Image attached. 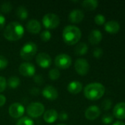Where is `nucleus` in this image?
Listing matches in <instances>:
<instances>
[{"label": "nucleus", "mask_w": 125, "mask_h": 125, "mask_svg": "<svg viewBox=\"0 0 125 125\" xmlns=\"http://www.w3.org/2000/svg\"><path fill=\"white\" fill-rule=\"evenodd\" d=\"M60 23V17L55 13H47L42 18V23L47 30L57 28Z\"/></svg>", "instance_id": "5"}, {"label": "nucleus", "mask_w": 125, "mask_h": 125, "mask_svg": "<svg viewBox=\"0 0 125 125\" xmlns=\"http://www.w3.org/2000/svg\"><path fill=\"white\" fill-rule=\"evenodd\" d=\"M72 59L71 56L66 53H60L57 55L55 59V64L56 67L62 70L68 69L69 67H70Z\"/></svg>", "instance_id": "7"}, {"label": "nucleus", "mask_w": 125, "mask_h": 125, "mask_svg": "<svg viewBox=\"0 0 125 125\" xmlns=\"http://www.w3.org/2000/svg\"><path fill=\"white\" fill-rule=\"evenodd\" d=\"M60 76V72L58 69L54 68L49 70V77L51 80H57Z\"/></svg>", "instance_id": "26"}, {"label": "nucleus", "mask_w": 125, "mask_h": 125, "mask_svg": "<svg viewBox=\"0 0 125 125\" xmlns=\"http://www.w3.org/2000/svg\"><path fill=\"white\" fill-rule=\"evenodd\" d=\"M30 92H31V94H32V95H34V96H38V95L39 94L40 91H39V89H38V88L33 87V88L30 90Z\"/></svg>", "instance_id": "39"}, {"label": "nucleus", "mask_w": 125, "mask_h": 125, "mask_svg": "<svg viewBox=\"0 0 125 125\" xmlns=\"http://www.w3.org/2000/svg\"><path fill=\"white\" fill-rule=\"evenodd\" d=\"M94 21H95L96 24H97L99 26H102L104 23H105V17L102 14H98L95 16Z\"/></svg>", "instance_id": "30"}, {"label": "nucleus", "mask_w": 125, "mask_h": 125, "mask_svg": "<svg viewBox=\"0 0 125 125\" xmlns=\"http://www.w3.org/2000/svg\"><path fill=\"white\" fill-rule=\"evenodd\" d=\"M7 83L10 89H16L20 85V79L17 76H11Z\"/></svg>", "instance_id": "24"}, {"label": "nucleus", "mask_w": 125, "mask_h": 125, "mask_svg": "<svg viewBox=\"0 0 125 125\" xmlns=\"http://www.w3.org/2000/svg\"><path fill=\"white\" fill-rule=\"evenodd\" d=\"M9 114L14 119H20L23 116L25 108L24 105L19 103H14L9 107Z\"/></svg>", "instance_id": "8"}, {"label": "nucleus", "mask_w": 125, "mask_h": 125, "mask_svg": "<svg viewBox=\"0 0 125 125\" xmlns=\"http://www.w3.org/2000/svg\"><path fill=\"white\" fill-rule=\"evenodd\" d=\"M113 125H125V123L123 122L122 121H117V122H114Z\"/></svg>", "instance_id": "40"}, {"label": "nucleus", "mask_w": 125, "mask_h": 125, "mask_svg": "<svg viewBox=\"0 0 125 125\" xmlns=\"http://www.w3.org/2000/svg\"><path fill=\"white\" fill-rule=\"evenodd\" d=\"M102 122L105 125H111L113 122V116L109 114H105L102 118Z\"/></svg>", "instance_id": "29"}, {"label": "nucleus", "mask_w": 125, "mask_h": 125, "mask_svg": "<svg viewBox=\"0 0 125 125\" xmlns=\"http://www.w3.org/2000/svg\"><path fill=\"white\" fill-rule=\"evenodd\" d=\"M113 116L118 119H125V103H117L113 110Z\"/></svg>", "instance_id": "16"}, {"label": "nucleus", "mask_w": 125, "mask_h": 125, "mask_svg": "<svg viewBox=\"0 0 125 125\" xmlns=\"http://www.w3.org/2000/svg\"><path fill=\"white\" fill-rule=\"evenodd\" d=\"M84 95L89 100H97L102 98L105 92L104 85L100 83H91L84 88Z\"/></svg>", "instance_id": "3"}, {"label": "nucleus", "mask_w": 125, "mask_h": 125, "mask_svg": "<svg viewBox=\"0 0 125 125\" xmlns=\"http://www.w3.org/2000/svg\"><path fill=\"white\" fill-rule=\"evenodd\" d=\"M68 117H69L68 114L66 112H64V111H63V112L60 113V114H58V119L60 120H61V121H66V120H67L68 119Z\"/></svg>", "instance_id": "36"}, {"label": "nucleus", "mask_w": 125, "mask_h": 125, "mask_svg": "<svg viewBox=\"0 0 125 125\" xmlns=\"http://www.w3.org/2000/svg\"><path fill=\"white\" fill-rule=\"evenodd\" d=\"M16 125H35L32 119L28 116L21 117L17 122Z\"/></svg>", "instance_id": "25"}, {"label": "nucleus", "mask_w": 125, "mask_h": 125, "mask_svg": "<svg viewBox=\"0 0 125 125\" xmlns=\"http://www.w3.org/2000/svg\"><path fill=\"white\" fill-rule=\"evenodd\" d=\"M8 65V61L7 58L4 56L0 55V70L4 69Z\"/></svg>", "instance_id": "32"}, {"label": "nucleus", "mask_w": 125, "mask_h": 125, "mask_svg": "<svg viewBox=\"0 0 125 125\" xmlns=\"http://www.w3.org/2000/svg\"><path fill=\"white\" fill-rule=\"evenodd\" d=\"M58 119V113L55 109H49L44 112L43 120L48 124H52Z\"/></svg>", "instance_id": "17"}, {"label": "nucleus", "mask_w": 125, "mask_h": 125, "mask_svg": "<svg viewBox=\"0 0 125 125\" xmlns=\"http://www.w3.org/2000/svg\"><path fill=\"white\" fill-rule=\"evenodd\" d=\"M26 29L32 34H38L41 30V24L38 21L32 19L27 22Z\"/></svg>", "instance_id": "15"}, {"label": "nucleus", "mask_w": 125, "mask_h": 125, "mask_svg": "<svg viewBox=\"0 0 125 125\" xmlns=\"http://www.w3.org/2000/svg\"><path fill=\"white\" fill-rule=\"evenodd\" d=\"M82 37L81 30L76 26H66L63 31V40L64 42L69 45L77 44Z\"/></svg>", "instance_id": "2"}, {"label": "nucleus", "mask_w": 125, "mask_h": 125, "mask_svg": "<svg viewBox=\"0 0 125 125\" xmlns=\"http://www.w3.org/2000/svg\"><path fill=\"white\" fill-rule=\"evenodd\" d=\"M63 125V124H59V125Z\"/></svg>", "instance_id": "41"}, {"label": "nucleus", "mask_w": 125, "mask_h": 125, "mask_svg": "<svg viewBox=\"0 0 125 125\" xmlns=\"http://www.w3.org/2000/svg\"><path fill=\"white\" fill-rule=\"evenodd\" d=\"M102 40V34L98 29H94L91 31L88 36V40L92 45L99 44Z\"/></svg>", "instance_id": "18"}, {"label": "nucleus", "mask_w": 125, "mask_h": 125, "mask_svg": "<svg viewBox=\"0 0 125 125\" xmlns=\"http://www.w3.org/2000/svg\"><path fill=\"white\" fill-rule=\"evenodd\" d=\"M34 81L35 83L38 84V85H41L44 82V79L43 78L42 75H35L34 76Z\"/></svg>", "instance_id": "35"}, {"label": "nucleus", "mask_w": 125, "mask_h": 125, "mask_svg": "<svg viewBox=\"0 0 125 125\" xmlns=\"http://www.w3.org/2000/svg\"><path fill=\"white\" fill-rule=\"evenodd\" d=\"M6 86H7V81H6V79L4 77L0 76V93L5 90Z\"/></svg>", "instance_id": "34"}, {"label": "nucleus", "mask_w": 125, "mask_h": 125, "mask_svg": "<svg viewBox=\"0 0 125 125\" xmlns=\"http://www.w3.org/2000/svg\"><path fill=\"white\" fill-rule=\"evenodd\" d=\"M93 55L95 58L97 59H99L103 55V51L102 48H96L94 50V52H93Z\"/></svg>", "instance_id": "33"}, {"label": "nucleus", "mask_w": 125, "mask_h": 125, "mask_svg": "<svg viewBox=\"0 0 125 125\" xmlns=\"http://www.w3.org/2000/svg\"><path fill=\"white\" fill-rule=\"evenodd\" d=\"M18 71L21 75L27 77V78H30V77L35 76V67L32 63L24 62L20 64L18 67Z\"/></svg>", "instance_id": "10"}, {"label": "nucleus", "mask_w": 125, "mask_h": 125, "mask_svg": "<svg viewBox=\"0 0 125 125\" xmlns=\"http://www.w3.org/2000/svg\"><path fill=\"white\" fill-rule=\"evenodd\" d=\"M5 23H6V19H5L4 16L1 13H0V30L4 27Z\"/></svg>", "instance_id": "37"}, {"label": "nucleus", "mask_w": 125, "mask_h": 125, "mask_svg": "<svg viewBox=\"0 0 125 125\" xmlns=\"http://www.w3.org/2000/svg\"><path fill=\"white\" fill-rule=\"evenodd\" d=\"M120 29V24L116 21H110L105 23V30L110 34H116Z\"/></svg>", "instance_id": "19"}, {"label": "nucleus", "mask_w": 125, "mask_h": 125, "mask_svg": "<svg viewBox=\"0 0 125 125\" xmlns=\"http://www.w3.org/2000/svg\"><path fill=\"white\" fill-rule=\"evenodd\" d=\"M44 112V105L41 103H31L27 108V113L32 118H38L41 116Z\"/></svg>", "instance_id": "6"}, {"label": "nucleus", "mask_w": 125, "mask_h": 125, "mask_svg": "<svg viewBox=\"0 0 125 125\" xmlns=\"http://www.w3.org/2000/svg\"><path fill=\"white\" fill-rule=\"evenodd\" d=\"M40 37H41V39L42 41L46 42H49L50 40V39L52 37V34H51V32L49 30L46 29V30H43L41 33Z\"/></svg>", "instance_id": "27"}, {"label": "nucleus", "mask_w": 125, "mask_h": 125, "mask_svg": "<svg viewBox=\"0 0 125 125\" xmlns=\"http://www.w3.org/2000/svg\"><path fill=\"white\" fill-rule=\"evenodd\" d=\"M101 114L100 108L97 105H91L88 107L85 111V116L87 119L93 121L97 119Z\"/></svg>", "instance_id": "13"}, {"label": "nucleus", "mask_w": 125, "mask_h": 125, "mask_svg": "<svg viewBox=\"0 0 125 125\" xmlns=\"http://www.w3.org/2000/svg\"><path fill=\"white\" fill-rule=\"evenodd\" d=\"M99 2L97 0H85L82 2V6L84 9L88 11L94 10L98 7Z\"/></svg>", "instance_id": "21"}, {"label": "nucleus", "mask_w": 125, "mask_h": 125, "mask_svg": "<svg viewBox=\"0 0 125 125\" xmlns=\"http://www.w3.org/2000/svg\"><path fill=\"white\" fill-rule=\"evenodd\" d=\"M12 9H13V5L9 1L4 2L1 6V10L4 13H9L12 10Z\"/></svg>", "instance_id": "28"}, {"label": "nucleus", "mask_w": 125, "mask_h": 125, "mask_svg": "<svg viewBox=\"0 0 125 125\" xmlns=\"http://www.w3.org/2000/svg\"><path fill=\"white\" fill-rule=\"evenodd\" d=\"M4 37L9 41H16L20 40L24 34V26L17 21L10 22L7 25L3 32Z\"/></svg>", "instance_id": "1"}, {"label": "nucleus", "mask_w": 125, "mask_h": 125, "mask_svg": "<svg viewBox=\"0 0 125 125\" xmlns=\"http://www.w3.org/2000/svg\"><path fill=\"white\" fill-rule=\"evenodd\" d=\"M6 103V97L3 94H0V107H2Z\"/></svg>", "instance_id": "38"}, {"label": "nucleus", "mask_w": 125, "mask_h": 125, "mask_svg": "<svg viewBox=\"0 0 125 125\" xmlns=\"http://www.w3.org/2000/svg\"><path fill=\"white\" fill-rule=\"evenodd\" d=\"M67 89L69 93L72 94H77L83 90V84L78 81H73L69 83Z\"/></svg>", "instance_id": "20"}, {"label": "nucleus", "mask_w": 125, "mask_h": 125, "mask_svg": "<svg viewBox=\"0 0 125 125\" xmlns=\"http://www.w3.org/2000/svg\"><path fill=\"white\" fill-rule=\"evenodd\" d=\"M112 103H112L111 100H110V99H105V100L102 102V108H103L105 111H108V110L111 108Z\"/></svg>", "instance_id": "31"}, {"label": "nucleus", "mask_w": 125, "mask_h": 125, "mask_svg": "<svg viewBox=\"0 0 125 125\" xmlns=\"http://www.w3.org/2000/svg\"><path fill=\"white\" fill-rule=\"evenodd\" d=\"M37 64L42 68H48L51 66L52 60L51 56L46 53H39L35 59Z\"/></svg>", "instance_id": "11"}, {"label": "nucleus", "mask_w": 125, "mask_h": 125, "mask_svg": "<svg viewBox=\"0 0 125 125\" xmlns=\"http://www.w3.org/2000/svg\"><path fill=\"white\" fill-rule=\"evenodd\" d=\"M84 12L79 9H75L71 11L69 15V21L73 23H80L84 18Z\"/></svg>", "instance_id": "14"}, {"label": "nucleus", "mask_w": 125, "mask_h": 125, "mask_svg": "<svg viewBox=\"0 0 125 125\" xmlns=\"http://www.w3.org/2000/svg\"><path fill=\"white\" fill-rule=\"evenodd\" d=\"M42 95L44 98L53 101L58 97V92L55 87L52 86H46L42 90Z\"/></svg>", "instance_id": "12"}, {"label": "nucleus", "mask_w": 125, "mask_h": 125, "mask_svg": "<svg viewBox=\"0 0 125 125\" xmlns=\"http://www.w3.org/2000/svg\"><path fill=\"white\" fill-rule=\"evenodd\" d=\"M38 51V46L33 42H26L21 48L20 51V56L22 59L29 61L31 60Z\"/></svg>", "instance_id": "4"}, {"label": "nucleus", "mask_w": 125, "mask_h": 125, "mask_svg": "<svg viewBox=\"0 0 125 125\" xmlns=\"http://www.w3.org/2000/svg\"><path fill=\"white\" fill-rule=\"evenodd\" d=\"M74 69L79 75H85L89 72V63L85 59H77L74 63Z\"/></svg>", "instance_id": "9"}, {"label": "nucleus", "mask_w": 125, "mask_h": 125, "mask_svg": "<svg viewBox=\"0 0 125 125\" xmlns=\"http://www.w3.org/2000/svg\"><path fill=\"white\" fill-rule=\"evenodd\" d=\"M16 15L19 19L22 21L26 20L29 15L27 8L24 6H19L16 10Z\"/></svg>", "instance_id": "23"}, {"label": "nucleus", "mask_w": 125, "mask_h": 125, "mask_svg": "<svg viewBox=\"0 0 125 125\" xmlns=\"http://www.w3.org/2000/svg\"><path fill=\"white\" fill-rule=\"evenodd\" d=\"M88 51V47L87 44L85 42L78 43L77 45V46L75 47V49H74L75 53L77 55H79V56L85 55L87 53Z\"/></svg>", "instance_id": "22"}]
</instances>
